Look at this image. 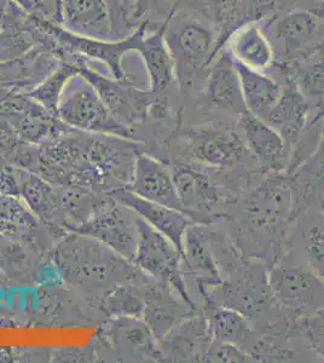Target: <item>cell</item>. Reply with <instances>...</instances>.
I'll use <instances>...</instances> for the list:
<instances>
[{"label":"cell","instance_id":"6da1fadb","mask_svg":"<svg viewBox=\"0 0 324 363\" xmlns=\"http://www.w3.org/2000/svg\"><path fill=\"white\" fill-rule=\"evenodd\" d=\"M296 219L291 177L287 174H267L242 203L243 227L252 233L243 238L245 244L253 242L262 247V262L263 247L267 246L271 267L284 256L288 233Z\"/></svg>","mask_w":324,"mask_h":363},{"label":"cell","instance_id":"7a4b0ae2","mask_svg":"<svg viewBox=\"0 0 324 363\" xmlns=\"http://www.w3.org/2000/svg\"><path fill=\"white\" fill-rule=\"evenodd\" d=\"M164 40L174 63L181 96L195 101L219 52L217 30L202 17L176 10L166 25Z\"/></svg>","mask_w":324,"mask_h":363},{"label":"cell","instance_id":"3957f363","mask_svg":"<svg viewBox=\"0 0 324 363\" xmlns=\"http://www.w3.org/2000/svg\"><path fill=\"white\" fill-rule=\"evenodd\" d=\"M29 20L40 32L50 38L52 43V54L60 61L68 55H77L85 60H95L107 66L111 78L121 83L135 85L131 75L123 69V60L130 52H137L140 50L143 38L148 33L150 22L144 21L131 35L125 39L101 40L70 33L61 26L41 21L34 17H29Z\"/></svg>","mask_w":324,"mask_h":363},{"label":"cell","instance_id":"277c9868","mask_svg":"<svg viewBox=\"0 0 324 363\" xmlns=\"http://www.w3.org/2000/svg\"><path fill=\"white\" fill-rule=\"evenodd\" d=\"M263 26L275 51V66H291L320 54L323 18L301 11L277 13Z\"/></svg>","mask_w":324,"mask_h":363},{"label":"cell","instance_id":"5b68a950","mask_svg":"<svg viewBox=\"0 0 324 363\" xmlns=\"http://www.w3.org/2000/svg\"><path fill=\"white\" fill-rule=\"evenodd\" d=\"M58 119L85 133L130 138L132 133L108 111L94 85L82 75L70 79L57 108Z\"/></svg>","mask_w":324,"mask_h":363},{"label":"cell","instance_id":"8992f818","mask_svg":"<svg viewBox=\"0 0 324 363\" xmlns=\"http://www.w3.org/2000/svg\"><path fill=\"white\" fill-rule=\"evenodd\" d=\"M137 224L138 242L132 262L154 280L169 286L193 311H199L186 287L181 252L171 240L145 223L140 216Z\"/></svg>","mask_w":324,"mask_h":363},{"label":"cell","instance_id":"52a82bcc","mask_svg":"<svg viewBox=\"0 0 324 363\" xmlns=\"http://www.w3.org/2000/svg\"><path fill=\"white\" fill-rule=\"evenodd\" d=\"M172 176L183 211L194 223L207 227L213 223L214 219L226 217L225 215H217L216 208L220 203H231L236 195L225 190V186H220L213 176L212 167L178 161L173 167Z\"/></svg>","mask_w":324,"mask_h":363},{"label":"cell","instance_id":"ba28073f","mask_svg":"<svg viewBox=\"0 0 324 363\" xmlns=\"http://www.w3.org/2000/svg\"><path fill=\"white\" fill-rule=\"evenodd\" d=\"M181 137L191 159L212 169H238L252 155L241 133L220 121L186 128Z\"/></svg>","mask_w":324,"mask_h":363},{"label":"cell","instance_id":"9c48e42d","mask_svg":"<svg viewBox=\"0 0 324 363\" xmlns=\"http://www.w3.org/2000/svg\"><path fill=\"white\" fill-rule=\"evenodd\" d=\"M269 281L276 303L291 318L300 321L324 309V282L311 269L277 262L269 267Z\"/></svg>","mask_w":324,"mask_h":363},{"label":"cell","instance_id":"30bf717a","mask_svg":"<svg viewBox=\"0 0 324 363\" xmlns=\"http://www.w3.org/2000/svg\"><path fill=\"white\" fill-rule=\"evenodd\" d=\"M195 102L208 113H223L238 119L247 111L234 60L224 48L208 69L205 85Z\"/></svg>","mask_w":324,"mask_h":363},{"label":"cell","instance_id":"8fae6325","mask_svg":"<svg viewBox=\"0 0 324 363\" xmlns=\"http://www.w3.org/2000/svg\"><path fill=\"white\" fill-rule=\"evenodd\" d=\"M137 220L138 216L131 208L118 203L90 219L79 231L132 262L138 242Z\"/></svg>","mask_w":324,"mask_h":363},{"label":"cell","instance_id":"7c38bea8","mask_svg":"<svg viewBox=\"0 0 324 363\" xmlns=\"http://www.w3.org/2000/svg\"><path fill=\"white\" fill-rule=\"evenodd\" d=\"M281 84L282 95L265 121L284 138L289 152L310 126L323 121L324 108L312 106L291 82L284 80Z\"/></svg>","mask_w":324,"mask_h":363},{"label":"cell","instance_id":"4fadbf2b","mask_svg":"<svg viewBox=\"0 0 324 363\" xmlns=\"http://www.w3.org/2000/svg\"><path fill=\"white\" fill-rule=\"evenodd\" d=\"M240 133L264 174H287L288 149L275 128L252 113L238 119Z\"/></svg>","mask_w":324,"mask_h":363},{"label":"cell","instance_id":"5bb4252c","mask_svg":"<svg viewBox=\"0 0 324 363\" xmlns=\"http://www.w3.org/2000/svg\"><path fill=\"white\" fill-rule=\"evenodd\" d=\"M181 262L185 267L184 275L186 274L193 279L202 299L222 285L224 281L222 272L218 267L205 225L194 223L185 233Z\"/></svg>","mask_w":324,"mask_h":363},{"label":"cell","instance_id":"9a60e30c","mask_svg":"<svg viewBox=\"0 0 324 363\" xmlns=\"http://www.w3.org/2000/svg\"><path fill=\"white\" fill-rule=\"evenodd\" d=\"M114 199L121 205L131 208L145 223L171 240L183 258L185 233L194 224L189 216L181 211L148 201L132 193L131 190L115 191Z\"/></svg>","mask_w":324,"mask_h":363},{"label":"cell","instance_id":"2e32d148","mask_svg":"<svg viewBox=\"0 0 324 363\" xmlns=\"http://www.w3.org/2000/svg\"><path fill=\"white\" fill-rule=\"evenodd\" d=\"M130 190L148 201L184 212L172 172L147 154L135 157Z\"/></svg>","mask_w":324,"mask_h":363},{"label":"cell","instance_id":"e0dca14e","mask_svg":"<svg viewBox=\"0 0 324 363\" xmlns=\"http://www.w3.org/2000/svg\"><path fill=\"white\" fill-rule=\"evenodd\" d=\"M161 339H164L162 359L177 362H203V356L212 342L202 309L185 318Z\"/></svg>","mask_w":324,"mask_h":363},{"label":"cell","instance_id":"ac0fdd59","mask_svg":"<svg viewBox=\"0 0 324 363\" xmlns=\"http://www.w3.org/2000/svg\"><path fill=\"white\" fill-rule=\"evenodd\" d=\"M62 27L70 33L101 40H118L106 0H62Z\"/></svg>","mask_w":324,"mask_h":363},{"label":"cell","instance_id":"d6986e66","mask_svg":"<svg viewBox=\"0 0 324 363\" xmlns=\"http://www.w3.org/2000/svg\"><path fill=\"white\" fill-rule=\"evenodd\" d=\"M169 21V20H167ZM167 21L150 23L148 33L137 51L142 57L148 77L149 90L156 94L166 92L176 83L174 63L164 40Z\"/></svg>","mask_w":324,"mask_h":363},{"label":"cell","instance_id":"ffe728a7","mask_svg":"<svg viewBox=\"0 0 324 363\" xmlns=\"http://www.w3.org/2000/svg\"><path fill=\"white\" fill-rule=\"evenodd\" d=\"M224 48L235 62L250 69L269 74L275 67V51L264 30L263 23L242 26L229 38Z\"/></svg>","mask_w":324,"mask_h":363},{"label":"cell","instance_id":"44dd1931","mask_svg":"<svg viewBox=\"0 0 324 363\" xmlns=\"http://www.w3.org/2000/svg\"><path fill=\"white\" fill-rule=\"evenodd\" d=\"M202 313L207 318L211 337L214 340L230 342L250 355L258 342L259 330L245 315L228 306L203 301Z\"/></svg>","mask_w":324,"mask_h":363},{"label":"cell","instance_id":"7402d4cb","mask_svg":"<svg viewBox=\"0 0 324 363\" xmlns=\"http://www.w3.org/2000/svg\"><path fill=\"white\" fill-rule=\"evenodd\" d=\"M291 177L296 218L324 199V142L303 165L288 174Z\"/></svg>","mask_w":324,"mask_h":363},{"label":"cell","instance_id":"603a6c76","mask_svg":"<svg viewBox=\"0 0 324 363\" xmlns=\"http://www.w3.org/2000/svg\"><path fill=\"white\" fill-rule=\"evenodd\" d=\"M269 74L291 82L315 107L324 108V55H313L291 66H275Z\"/></svg>","mask_w":324,"mask_h":363},{"label":"cell","instance_id":"cb8c5ba5","mask_svg":"<svg viewBox=\"0 0 324 363\" xmlns=\"http://www.w3.org/2000/svg\"><path fill=\"white\" fill-rule=\"evenodd\" d=\"M235 67L240 77L247 111L260 119L267 120L271 109L282 95V84L272 75L250 69L240 63L235 62Z\"/></svg>","mask_w":324,"mask_h":363},{"label":"cell","instance_id":"d4e9b609","mask_svg":"<svg viewBox=\"0 0 324 363\" xmlns=\"http://www.w3.org/2000/svg\"><path fill=\"white\" fill-rule=\"evenodd\" d=\"M238 0H179L176 10L200 16L213 26L218 33V50L224 49L235 32L234 11Z\"/></svg>","mask_w":324,"mask_h":363},{"label":"cell","instance_id":"484cf974","mask_svg":"<svg viewBox=\"0 0 324 363\" xmlns=\"http://www.w3.org/2000/svg\"><path fill=\"white\" fill-rule=\"evenodd\" d=\"M78 68L74 63L61 62L39 85L29 92L30 99L39 104L50 114L57 116L58 104L62 92L69 83L70 79L78 74Z\"/></svg>","mask_w":324,"mask_h":363},{"label":"cell","instance_id":"4316f807","mask_svg":"<svg viewBox=\"0 0 324 363\" xmlns=\"http://www.w3.org/2000/svg\"><path fill=\"white\" fill-rule=\"evenodd\" d=\"M113 32L118 40L131 35L144 22L142 0H106Z\"/></svg>","mask_w":324,"mask_h":363},{"label":"cell","instance_id":"83f0119b","mask_svg":"<svg viewBox=\"0 0 324 363\" xmlns=\"http://www.w3.org/2000/svg\"><path fill=\"white\" fill-rule=\"evenodd\" d=\"M277 11L279 0H238L234 11L235 32L248 23H265Z\"/></svg>","mask_w":324,"mask_h":363},{"label":"cell","instance_id":"f1b7e54d","mask_svg":"<svg viewBox=\"0 0 324 363\" xmlns=\"http://www.w3.org/2000/svg\"><path fill=\"white\" fill-rule=\"evenodd\" d=\"M303 239L308 267L324 282V213L303 233Z\"/></svg>","mask_w":324,"mask_h":363},{"label":"cell","instance_id":"f546056e","mask_svg":"<svg viewBox=\"0 0 324 363\" xmlns=\"http://www.w3.org/2000/svg\"><path fill=\"white\" fill-rule=\"evenodd\" d=\"M29 17L54 25L63 23L62 0H10Z\"/></svg>","mask_w":324,"mask_h":363},{"label":"cell","instance_id":"4dcf8cb0","mask_svg":"<svg viewBox=\"0 0 324 363\" xmlns=\"http://www.w3.org/2000/svg\"><path fill=\"white\" fill-rule=\"evenodd\" d=\"M203 362L208 363H248L255 362L252 356L241 347L230 342L212 339L210 347L203 356Z\"/></svg>","mask_w":324,"mask_h":363},{"label":"cell","instance_id":"1f68e13d","mask_svg":"<svg viewBox=\"0 0 324 363\" xmlns=\"http://www.w3.org/2000/svg\"><path fill=\"white\" fill-rule=\"evenodd\" d=\"M300 330L312 350L324 359V309L300 320Z\"/></svg>","mask_w":324,"mask_h":363},{"label":"cell","instance_id":"d6a6232c","mask_svg":"<svg viewBox=\"0 0 324 363\" xmlns=\"http://www.w3.org/2000/svg\"><path fill=\"white\" fill-rule=\"evenodd\" d=\"M179 0H142L144 21L162 23L167 21L174 13Z\"/></svg>","mask_w":324,"mask_h":363},{"label":"cell","instance_id":"836d02e7","mask_svg":"<svg viewBox=\"0 0 324 363\" xmlns=\"http://www.w3.org/2000/svg\"><path fill=\"white\" fill-rule=\"evenodd\" d=\"M291 11L312 13L324 18V0H279L277 13Z\"/></svg>","mask_w":324,"mask_h":363},{"label":"cell","instance_id":"e575fe53","mask_svg":"<svg viewBox=\"0 0 324 363\" xmlns=\"http://www.w3.org/2000/svg\"><path fill=\"white\" fill-rule=\"evenodd\" d=\"M320 211H322V213H324V199H323V200H322V201H320Z\"/></svg>","mask_w":324,"mask_h":363},{"label":"cell","instance_id":"d590c367","mask_svg":"<svg viewBox=\"0 0 324 363\" xmlns=\"http://www.w3.org/2000/svg\"><path fill=\"white\" fill-rule=\"evenodd\" d=\"M322 140L324 142V120H323V124H322Z\"/></svg>","mask_w":324,"mask_h":363}]
</instances>
